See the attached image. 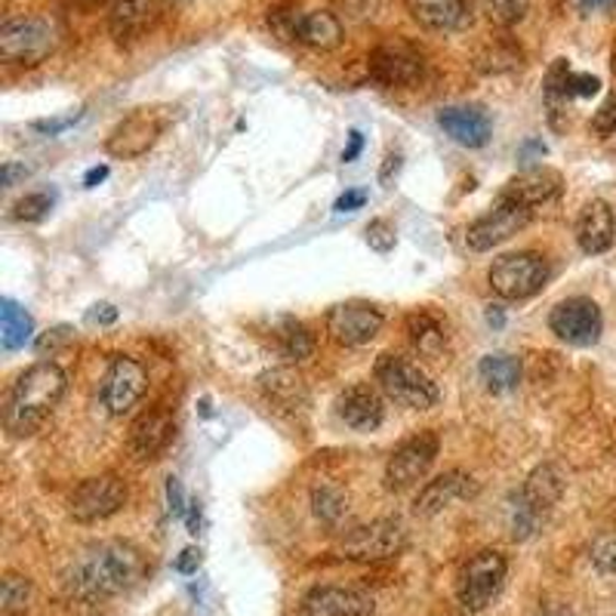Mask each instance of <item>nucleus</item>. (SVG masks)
Masks as SVG:
<instances>
[{
  "instance_id": "nucleus-1",
  "label": "nucleus",
  "mask_w": 616,
  "mask_h": 616,
  "mask_svg": "<svg viewBox=\"0 0 616 616\" xmlns=\"http://www.w3.org/2000/svg\"><path fill=\"white\" fill-rule=\"evenodd\" d=\"M149 573L151 567L139 546L127 539H102V543L84 546L68 561L62 589L68 598L102 604V601L133 592Z\"/></svg>"
},
{
  "instance_id": "nucleus-2",
  "label": "nucleus",
  "mask_w": 616,
  "mask_h": 616,
  "mask_svg": "<svg viewBox=\"0 0 616 616\" xmlns=\"http://www.w3.org/2000/svg\"><path fill=\"white\" fill-rule=\"evenodd\" d=\"M68 392L66 370L53 361H40L22 370L3 398V429L10 438H32L56 414Z\"/></svg>"
},
{
  "instance_id": "nucleus-3",
  "label": "nucleus",
  "mask_w": 616,
  "mask_h": 616,
  "mask_svg": "<svg viewBox=\"0 0 616 616\" xmlns=\"http://www.w3.org/2000/svg\"><path fill=\"white\" fill-rule=\"evenodd\" d=\"M565 493V475L555 463H543L527 475L524 487L509 502V533L515 543L531 539L546 524L555 502Z\"/></svg>"
},
{
  "instance_id": "nucleus-4",
  "label": "nucleus",
  "mask_w": 616,
  "mask_h": 616,
  "mask_svg": "<svg viewBox=\"0 0 616 616\" xmlns=\"http://www.w3.org/2000/svg\"><path fill=\"white\" fill-rule=\"evenodd\" d=\"M373 376H376L385 398L395 400L400 407H410V410H432L441 398L438 385L422 367L400 358V355H392V351L376 358Z\"/></svg>"
},
{
  "instance_id": "nucleus-5",
  "label": "nucleus",
  "mask_w": 616,
  "mask_h": 616,
  "mask_svg": "<svg viewBox=\"0 0 616 616\" xmlns=\"http://www.w3.org/2000/svg\"><path fill=\"white\" fill-rule=\"evenodd\" d=\"M59 44V32L50 19L19 16L0 28V59L7 66H40Z\"/></svg>"
},
{
  "instance_id": "nucleus-6",
  "label": "nucleus",
  "mask_w": 616,
  "mask_h": 616,
  "mask_svg": "<svg viewBox=\"0 0 616 616\" xmlns=\"http://www.w3.org/2000/svg\"><path fill=\"white\" fill-rule=\"evenodd\" d=\"M490 290L500 300L521 302L536 297L549 283V263L539 253H505L487 271Z\"/></svg>"
},
{
  "instance_id": "nucleus-7",
  "label": "nucleus",
  "mask_w": 616,
  "mask_h": 616,
  "mask_svg": "<svg viewBox=\"0 0 616 616\" xmlns=\"http://www.w3.org/2000/svg\"><path fill=\"white\" fill-rule=\"evenodd\" d=\"M509 573V561L505 555L497 549H481L468 558L460 580H456V598L466 607L468 614H481L490 601L497 598Z\"/></svg>"
},
{
  "instance_id": "nucleus-8",
  "label": "nucleus",
  "mask_w": 616,
  "mask_h": 616,
  "mask_svg": "<svg viewBox=\"0 0 616 616\" xmlns=\"http://www.w3.org/2000/svg\"><path fill=\"white\" fill-rule=\"evenodd\" d=\"M404 546H407V527L398 518H380L346 533L339 543V555L361 565H380L400 555Z\"/></svg>"
},
{
  "instance_id": "nucleus-9",
  "label": "nucleus",
  "mask_w": 616,
  "mask_h": 616,
  "mask_svg": "<svg viewBox=\"0 0 616 616\" xmlns=\"http://www.w3.org/2000/svg\"><path fill=\"white\" fill-rule=\"evenodd\" d=\"M438 450H441V441L434 432H419L400 441L385 463V487L392 493H404V490L417 487L434 466Z\"/></svg>"
},
{
  "instance_id": "nucleus-10",
  "label": "nucleus",
  "mask_w": 616,
  "mask_h": 616,
  "mask_svg": "<svg viewBox=\"0 0 616 616\" xmlns=\"http://www.w3.org/2000/svg\"><path fill=\"white\" fill-rule=\"evenodd\" d=\"M146 388H149V373H146V367L139 364L136 358L117 355V358L108 361L105 376H102V407H105L112 417H127L136 404L142 400Z\"/></svg>"
},
{
  "instance_id": "nucleus-11",
  "label": "nucleus",
  "mask_w": 616,
  "mask_h": 616,
  "mask_svg": "<svg viewBox=\"0 0 616 616\" xmlns=\"http://www.w3.org/2000/svg\"><path fill=\"white\" fill-rule=\"evenodd\" d=\"M124 505H127V484L108 472V475H96L78 484L68 500V512L81 524H96V521L117 515Z\"/></svg>"
},
{
  "instance_id": "nucleus-12",
  "label": "nucleus",
  "mask_w": 616,
  "mask_h": 616,
  "mask_svg": "<svg viewBox=\"0 0 616 616\" xmlns=\"http://www.w3.org/2000/svg\"><path fill=\"white\" fill-rule=\"evenodd\" d=\"M549 330L567 346H577V349L595 346L604 330L598 302H592L589 297H570L558 302L549 315Z\"/></svg>"
},
{
  "instance_id": "nucleus-13",
  "label": "nucleus",
  "mask_w": 616,
  "mask_h": 616,
  "mask_svg": "<svg viewBox=\"0 0 616 616\" xmlns=\"http://www.w3.org/2000/svg\"><path fill=\"white\" fill-rule=\"evenodd\" d=\"M531 217H533L531 207L515 204V200L497 198V204H493V210H490V213H484L481 219H475V222L468 225V232H466L468 251L484 253V251L500 247L502 241L515 237V234L521 232L527 222H531Z\"/></svg>"
},
{
  "instance_id": "nucleus-14",
  "label": "nucleus",
  "mask_w": 616,
  "mask_h": 616,
  "mask_svg": "<svg viewBox=\"0 0 616 616\" xmlns=\"http://www.w3.org/2000/svg\"><path fill=\"white\" fill-rule=\"evenodd\" d=\"M380 330H383V312L364 300L339 302L327 312V334L346 349L373 342Z\"/></svg>"
},
{
  "instance_id": "nucleus-15",
  "label": "nucleus",
  "mask_w": 616,
  "mask_h": 616,
  "mask_svg": "<svg viewBox=\"0 0 616 616\" xmlns=\"http://www.w3.org/2000/svg\"><path fill=\"white\" fill-rule=\"evenodd\" d=\"M376 601L351 585H315L302 595L297 616H373Z\"/></svg>"
},
{
  "instance_id": "nucleus-16",
  "label": "nucleus",
  "mask_w": 616,
  "mask_h": 616,
  "mask_svg": "<svg viewBox=\"0 0 616 616\" xmlns=\"http://www.w3.org/2000/svg\"><path fill=\"white\" fill-rule=\"evenodd\" d=\"M422 53L407 40H388L370 56V74L385 86H414L422 78Z\"/></svg>"
},
{
  "instance_id": "nucleus-17",
  "label": "nucleus",
  "mask_w": 616,
  "mask_h": 616,
  "mask_svg": "<svg viewBox=\"0 0 616 616\" xmlns=\"http://www.w3.org/2000/svg\"><path fill=\"white\" fill-rule=\"evenodd\" d=\"M161 133H164V120L149 108H142V112L124 117L117 124L108 136V142H105V151L115 154V158H124V161H136V158L149 154L151 146L161 139Z\"/></svg>"
},
{
  "instance_id": "nucleus-18",
  "label": "nucleus",
  "mask_w": 616,
  "mask_h": 616,
  "mask_svg": "<svg viewBox=\"0 0 616 616\" xmlns=\"http://www.w3.org/2000/svg\"><path fill=\"white\" fill-rule=\"evenodd\" d=\"M336 417L355 432H373L385 419L383 395L370 383H355L336 398Z\"/></svg>"
},
{
  "instance_id": "nucleus-19",
  "label": "nucleus",
  "mask_w": 616,
  "mask_h": 616,
  "mask_svg": "<svg viewBox=\"0 0 616 616\" xmlns=\"http://www.w3.org/2000/svg\"><path fill=\"white\" fill-rule=\"evenodd\" d=\"M478 493V481L466 475V472H444V475H438L434 481H429L422 490H419L417 497V515L422 518H434L438 512H444L450 509L453 502H463V500H472Z\"/></svg>"
},
{
  "instance_id": "nucleus-20",
  "label": "nucleus",
  "mask_w": 616,
  "mask_h": 616,
  "mask_svg": "<svg viewBox=\"0 0 616 616\" xmlns=\"http://www.w3.org/2000/svg\"><path fill=\"white\" fill-rule=\"evenodd\" d=\"M173 438H176V422L167 410H146L130 426V453L139 463H151L173 444Z\"/></svg>"
},
{
  "instance_id": "nucleus-21",
  "label": "nucleus",
  "mask_w": 616,
  "mask_h": 616,
  "mask_svg": "<svg viewBox=\"0 0 616 616\" xmlns=\"http://www.w3.org/2000/svg\"><path fill=\"white\" fill-rule=\"evenodd\" d=\"M441 130L466 149H484L490 142V115L484 112L481 105H450L438 115Z\"/></svg>"
},
{
  "instance_id": "nucleus-22",
  "label": "nucleus",
  "mask_w": 616,
  "mask_h": 616,
  "mask_svg": "<svg viewBox=\"0 0 616 616\" xmlns=\"http://www.w3.org/2000/svg\"><path fill=\"white\" fill-rule=\"evenodd\" d=\"M561 173L551 167H527L518 173L515 179H509L505 188L500 191V198L515 200V204H524V207H539L546 200L558 198L561 195Z\"/></svg>"
},
{
  "instance_id": "nucleus-23",
  "label": "nucleus",
  "mask_w": 616,
  "mask_h": 616,
  "mask_svg": "<svg viewBox=\"0 0 616 616\" xmlns=\"http://www.w3.org/2000/svg\"><path fill=\"white\" fill-rule=\"evenodd\" d=\"M616 217L607 200H589L577 219V244L589 256H598L614 247Z\"/></svg>"
},
{
  "instance_id": "nucleus-24",
  "label": "nucleus",
  "mask_w": 616,
  "mask_h": 616,
  "mask_svg": "<svg viewBox=\"0 0 616 616\" xmlns=\"http://www.w3.org/2000/svg\"><path fill=\"white\" fill-rule=\"evenodd\" d=\"M259 385L266 392V398L271 407L287 410V414H305L309 407V388L302 383L300 376L287 367H275L259 376Z\"/></svg>"
},
{
  "instance_id": "nucleus-25",
  "label": "nucleus",
  "mask_w": 616,
  "mask_h": 616,
  "mask_svg": "<svg viewBox=\"0 0 616 616\" xmlns=\"http://www.w3.org/2000/svg\"><path fill=\"white\" fill-rule=\"evenodd\" d=\"M293 40L315 47V50H336L342 44V22L330 10H309V13L300 10Z\"/></svg>"
},
{
  "instance_id": "nucleus-26",
  "label": "nucleus",
  "mask_w": 616,
  "mask_h": 616,
  "mask_svg": "<svg viewBox=\"0 0 616 616\" xmlns=\"http://www.w3.org/2000/svg\"><path fill=\"white\" fill-rule=\"evenodd\" d=\"M154 19V0H112L108 10V28L117 44L136 40Z\"/></svg>"
},
{
  "instance_id": "nucleus-27",
  "label": "nucleus",
  "mask_w": 616,
  "mask_h": 616,
  "mask_svg": "<svg viewBox=\"0 0 616 616\" xmlns=\"http://www.w3.org/2000/svg\"><path fill=\"white\" fill-rule=\"evenodd\" d=\"M414 16L429 32H460L472 25V7L466 0H419Z\"/></svg>"
},
{
  "instance_id": "nucleus-28",
  "label": "nucleus",
  "mask_w": 616,
  "mask_h": 616,
  "mask_svg": "<svg viewBox=\"0 0 616 616\" xmlns=\"http://www.w3.org/2000/svg\"><path fill=\"white\" fill-rule=\"evenodd\" d=\"M271 336H275V346L281 351V358L293 361V364L309 361V358L315 355V336H312V330H309L302 321H297V317H278Z\"/></svg>"
},
{
  "instance_id": "nucleus-29",
  "label": "nucleus",
  "mask_w": 616,
  "mask_h": 616,
  "mask_svg": "<svg viewBox=\"0 0 616 616\" xmlns=\"http://www.w3.org/2000/svg\"><path fill=\"white\" fill-rule=\"evenodd\" d=\"M478 376H481L487 392L505 395V392H512L521 383V361H518L515 355H505V351L487 355V358H481V364H478Z\"/></svg>"
},
{
  "instance_id": "nucleus-30",
  "label": "nucleus",
  "mask_w": 616,
  "mask_h": 616,
  "mask_svg": "<svg viewBox=\"0 0 616 616\" xmlns=\"http://www.w3.org/2000/svg\"><path fill=\"white\" fill-rule=\"evenodd\" d=\"M34 334L32 315L13 300H0V342L7 351L22 349Z\"/></svg>"
},
{
  "instance_id": "nucleus-31",
  "label": "nucleus",
  "mask_w": 616,
  "mask_h": 616,
  "mask_svg": "<svg viewBox=\"0 0 616 616\" xmlns=\"http://www.w3.org/2000/svg\"><path fill=\"white\" fill-rule=\"evenodd\" d=\"M407 334H410V342L417 346L419 355H426V358H438L448 346V334H444L441 321L429 312H414L407 317Z\"/></svg>"
},
{
  "instance_id": "nucleus-32",
  "label": "nucleus",
  "mask_w": 616,
  "mask_h": 616,
  "mask_svg": "<svg viewBox=\"0 0 616 616\" xmlns=\"http://www.w3.org/2000/svg\"><path fill=\"white\" fill-rule=\"evenodd\" d=\"M28 601H32V583L19 573H7L3 583H0V607L3 616H25L28 611Z\"/></svg>"
},
{
  "instance_id": "nucleus-33",
  "label": "nucleus",
  "mask_w": 616,
  "mask_h": 616,
  "mask_svg": "<svg viewBox=\"0 0 616 616\" xmlns=\"http://www.w3.org/2000/svg\"><path fill=\"white\" fill-rule=\"evenodd\" d=\"M481 7L493 25L509 28V25H518L521 19L531 13L533 0H481Z\"/></svg>"
},
{
  "instance_id": "nucleus-34",
  "label": "nucleus",
  "mask_w": 616,
  "mask_h": 616,
  "mask_svg": "<svg viewBox=\"0 0 616 616\" xmlns=\"http://www.w3.org/2000/svg\"><path fill=\"white\" fill-rule=\"evenodd\" d=\"M312 505H315V515L324 524H336L339 518L346 515V500H342V493L334 490V487H315Z\"/></svg>"
},
{
  "instance_id": "nucleus-35",
  "label": "nucleus",
  "mask_w": 616,
  "mask_h": 616,
  "mask_svg": "<svg viewBox=\"0 0 616 616\" xmlns=\"http://www.w3.org/2000/svg\"><path fill=\"white\" fill-rule=\"evenodd\" d=\"M50 210L53 195H47V191H34V195H25V198L13 204V219H19V222H40Z\"/></svg>"
},
{
  "instance_id": "nucleus-36",
  "label": "nucleus",
  "mask_w": 616,
  "mask_h": 616,
  "mask_svg": "<svg viewBox=\"0 0 616 616\" xmlns=\"http://www.w3.org/2000/svg\"><path fill=\"white\" fill-rule=\"evenodd\" d=\"M395 241H398V234H395V225L388 219H373L367 225V244L376 253H392L395 251Z\"/></svg>"
},
{
  "instance_id": "nucleus-37",
  "label": "nucleus",
  "mask_w": 616,
  "mask_h": 616,
  "mask_svg": "<svg viewBox=\"0 0 616 616\" xmlns=\"http://www.w3.org/2000/svg\"><path fill=\"white\" fill-rule=\"evenodd\" d=\"M592 565L598 573H616V536H601L592 546Z\"/></svg>"
},
{
  "instance_id": "nucleus-38",
  "label": "nucleus",
  "mask_w": 616,
  "mask_h": 616,
  "mask_svg": "<svg viewBox=\"0 0 616 616\" xmlns=\"http://www.w3.org/2000/svg\"><path fill=\"white\" fill-rule=\"evenodd\" d=\"M71 336H74V330H71V327H66V324H62V327H53V330H47V334H44L40 339H37V342H34V349H37V355H47V351L53 355L56 349H62V346H66Z\"/></svg>"
},
{
  "instance_id": "nucleus-39",
  "label": "nucleus",
  "mask_w": 616,
  "mask_h": 616,
  "mask_svg": "<svg viewBox=\"0 0 616 616\" xmlns=\"http://www.w3.org/2000/svg\"><path fill=\"white\" fill-rule=\"evenodd\" d=\"M81 117H84V112H74V115L53 117V120H34L32 127L37 130V133H44V136H59V133H66L68 127H74Z\"/></svg>"
},
{
  "instance_id": "nucleus-40",
  "label": "nucleus",
  "mask_w": 616,
  "mask_h": 616,
  "mask_svg": "<svg viewBox=\"0 0 616 616\" xmlns=\"http://www.w3.org/2000/svg\"><path fill=\"white\" fill-rule=\"evenodd\" d=\"M167 502H170V515L173 518H185V512H188V502H191V500H185L183 481H179V478H173V475L167 478Z\"/></svg>"
},
{
  "instance_id": "nucleus-41",
  "label": "nucleus",
  "mask_w": 616,
  "mask_h": 616,
  "mask_svg": "<svg viewBox=\"0 0 616 616\" xmlns=\"http://www.w3.org/2000/svg\"><path fill=\"white\" fill-rule=\"evenodd\" d=\"M592 127L598 130V133H614L616 130V93L611 96V100L604 102L598 108V115H595V120H592Z\"/></svg>"
},
{
  "instance_id": "nucleus-42",
  "label": "nucleus",
  "mask_w": 616,
  "mask_h": 616,
  "mask_svg": "<svg viewBox=\"0 0 616 616\" xmlns=\"http://www.w3.org/2000/svg\"><path fill=\"white\" fill-rule=\"evenodd\" d=\"M117 321V309L112 302H96L90 312H86V324H100V327H108Z\"/></svg>"
},
{
  "instance_id": "nucleus-43",
  "label": "nucleus",
  "mask_w": 616,
  "mask_h": 616,
  "mask_svg": "<svg viewBox=\"0 0 616 616\" xmlns=\"http://www.w3.org/2000/svg\"><path fill=\"white\" fill-rule=\"evenodd\" d=\"M400 164H404V154H400V151H388V154H385V164L383 170H380V183H383L385 188H388L392 179L400 173Z\"/></svg>"
},
{
  "instance_id": "nucleus-44",
  "label": "nucleus",
  "mask_w": 616,
  "mask_h": 616,
  "mask_svg": "<svg viewBox=\"0 0 616 616\" xmlns=\"http://www.w3.org/2000/svg\"><path fill=\"white\" fill-rule=\"evenodd\" d=\"M200 549H195V546H188V549L176 558V570L183 573V577H191V573H198V567H200Z\"/></svg>"
},
{
  "instance_id": "nucleus-45",
  "label": "nucleus",
  "mask_w": 616,
  "mask_h": 616,
  "mask_svg": "<svg viewBox=\"0 0 616 616\" xmlns=\"http://www.w3.org/2000/svg\"><path fill=\"white\" fill-rule=\"evenodd\" d=\"M573 7H577L583 16H595V13H611L616 7V0H573Z\"/></svg>"
},
{
  "instance_id": "nucleus-46",
  "label": "nucleus",
  "mask_w": 616,
  "mask_h": 616,
  "mask_svg": "<svg viewBox=\"0 0 616 616\" xmlns=\"http://www.w3.org/2000/svg\"><path fill=\"white\" fill-rule=\"evenodd\" d=\"M367 204V191H346V195H339L336 200V210L339 213H351V210H361Z\"/></svg>"
},
{
  "instance_id": "nucleus-47",
  "label": "nucleus",
  "mask_w": 616,
  "mask_h": 616,
  "mask_svg": "<svg viewBox=\"0 0 616 616\" xmlns=\"http://www.w3.org/2000/svg\"><path fill=\"white\" fill-rule=\"evenodd\" d=\"M28 176V167H19V164H3V188H13L16 179H25Z\"/></svg>"
},
{
  "instance_id": "nucleus-48",
  "label": "nucleus",
  "mask_w": 616,
  "mask_h": 616,
  "mask_svg": "<svg viewBox=\"0 0 616 616\" xmlns=\"http://www.w3.org/2000/svg\"><path fill=\"white\" fill-rule=\"evenodd\" d=\"M185 524H188V533H191V536H198L200 524H204V521H200V502L198 500L188 502V512H185Z\"/></svg>"
},
{
  "instance_id": "nucleus-49",
  "label": "nucleus",
  "mask_w": 616,
  "mask_h": 616,
  "mask_svg": "<svg viewBox=\"0 0 616 616\" xmlns=\"http://www.w3.org/2000/svg\"><path fill=\"white\" fill-rule=\"evenodd\" d=\"M361 149H364V136L358 133V130H351V133H349V149L342 151V161H346V164H351V161H355V158L361 154Z\"/></svg>"
},
{
  "instance_id": "nucleus-50",
  "label": "nucleus",
  "mask_w": 616,
  "mask_h": 616,
  "mask_svg": "<svg viewBox=\"0 0 616 616\" xmlns=\"http://www.w3.org/2000/svg\"><path fill=\"white\" fill-rule=\"evenodd\" d=\"M543 154H546L543 139H531V142H524V149H521V161H533V158H543Z\"/></svg>"
},
{
  "instance_id": "nucleus-51",
  "label": "nucleus",
  "mask_w": 616,
  "mask_h": 616,
  "mask_svg": "<svg viewBox=\"0 0 616 616\" xmlns=\"http://www.w3.org/2000/svg\"><path fill=\"white\" fill-rule=\"evenodd\" d=\"M102 179H108V167H105V164H100V167L90 170V173L84 176V185H86V188H96Z\"/></svg>"
},
{
  "instance_id": "nucleus-52",
  "label": "nucleus",
  "mask_w": 616,
  "mask_h": 616,
  "mask_svg": "<svg viewBox=\"0 0 616 616\" xmlns=\"http://www.w3.org/2000/svg\"><path fill=\"white\" fill-rule=\"evenodd\" d=\"M502 321H505V317H502L500 305H490V312H487V324H490V327H502Z\"/></svg>"
},
{
  "instance_id": "nucleus-53",
  "label": "nucleus",
  "mask_w": 616,
  "mask_h": 616,
  "mask_svg": "<svg viewBox=\"0 0 616 616\" xmlns=\"http://www.w3.org/2000/svg\"><path fill=\"white\" fill-rule=\"evenodd\" d=\"M536 616H570V611H565V607H546V611H539Z\"/></svg>"
},
{
  "instance_id": "nucleus-54",
  "label": "nucleus",
  "mask_w": 616,
  "mask_h": 616,
  "mask_svg": "<svg viewBox=\"0 0 616 616\" xmlns=\"http://www.w3.org/2000/svg\"><path fill=\"white\" fill-rule=\"evenodd\" d=\"M78 7H93V3H100V0H74Z\"/></svg>"
},
{
  "instance_id": "nucleus-55",
  "label": "nucleus",
  "mask_w": 616,
  "mask_h": 616,
  "mask_svg": "<svg viewBox=\"0 0 616 616\" xmlns=\"http://www.w3.org/2000/svg\"><path fill=\"white\" fill-rule=\"evenodd\" d=\"M167 3H188V0H167Z\"/></svg>"
}]
</instances>
